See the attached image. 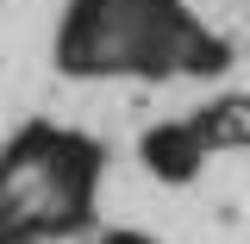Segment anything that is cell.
<instances>
[{"label":"cell","mask_w":250,"mask_h":244,"mask_svg":"<svg viewBox=\"0 0 250 244\" xmlns=\"http://www.w3.org/2000/svg\"><path fill=\"white\" fill-rule=\"evenodd\" d=\"M106 144L31 119L0 163V238H75L88 232Z\"/></svg>","instance_id":"2"},{"label":"cell","mask_w":250,"mask_h":244,"mask_svg":"<svg viewBox=\"0 0 250 244\" xmlns=\"http://www.w3.org/2000/svg\"><path fill=\"white\" fill-rule=\"evenodd\" d=\"M200 125V138L213 151H250V94H225V100H207L200 113H188Z\"/></svg>","instance_id":"4"},{"label":"cell","mask_w":250,"mask_h":244,"mask_svg":"<svg viewBox=\"0 0 250 244\" xmlns=\"http://www.w3.org/2000/svg\"><path fill=\"white\" fill-rule=\"evenodd\" d=\"M225 38L182 0H69L57 31L62 75H219Z\"/></svg>","instance_id":"1"},{"label":"cell","mask_w":250,"mask_h":244,"mask_svg":"<svg viewBox=\"0 0 250 244\" xmlns=\"http://www.w3.org/2000/svg\"><path fill=\"white\" fill-rule=\"evenodd\" d=\"M207 156H213V144L200 138V125L194 119H156L144 138H138V163H144V176H156V182L182 188L194 182L200 169H207Z\"/></svg>","instance_id":"3"}]
</instances>
